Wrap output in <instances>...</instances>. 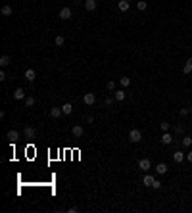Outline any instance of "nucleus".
I'll use <instances>...</instances> for the list:
<instances>
[{"label":"nucleus","mask_w":192,"mask_h":213,"mask_svg":"<svg viewBox=\"0 0 192 213\" xmlns=\"http://www.w3.org/2000/svg\"><path fill=\"white\" fill-rule=\"evenodd\" d=\"M94 102H96V96H94V92H87V94L83 96V104H85V106H92Z\"/></svg>","instance_id":"nucleus-3"},{"label":"nucleus","mask_w":192,"mask_h":213,"mask_svg":"<svg viewBox=\"0 0 192 213\" xmlns=\"http://www.w3.org/2000/svg\"><path fill=\"white\" fill-rule=\"evenodd\" d=\"M160 140H161V144H163V146H167V144H173V134H169V133H163Z\"/></svg>","instance_id":"nucleus-8"},{"label":"nucleus","mask_w":192,"mask_h":213,"mask_svg":"<svg viewBox=\"0 0 192 213\" xmlns=\"http://www.w3.org/2000/svg\"><path fill=\"white\" fill-rule=\"evenodd\" d=\"M33 106H35V98H33V96H27V98H25V108H33Z\"/></svg>","instance_id":"nucleus-26"},{"label":"nucleus","mask_w":192,"mask_h":213,"mask_svg":"<svg viewBox=\"0 0 192 213\" xmlns=\"http://www.w3.org/2000/svg\"><path fill=\"white\" fill-rule=\"evenodd\" d=\"M37 136V131L33 127H25V138H35Z\"/></svg>","instance_id":"nucleus-18"},{"label":"nucleus","mask_w":192,"mask_h":213,"mask_svg":"<svg viewBox=\"0 0 192 213\" xmlns=\"http://www.w3.org/2000/svg\"><path fill=\"white\" fill-rule=\"evenodd\" d=\"M125 96H127V94H125V90H113V98H115L117 102H123Z\"/></svg>","instance_id":"nucleus-14"},{"label":"nucleus","mask_w":192,"mask_h":213,"mask_svg":"<svg viewBox=\"0 0 192 213\" xmlns=\"http://www.w3.org/2000/svg\"><path fill=\"white\" fill-rule=\"evenodd\" d=\"M71 15H73L71 8H62V10L58 12V18H60V19H64V21H65V19H69Z\"/></svg>","instance_id":"nucleus-4"},{"label":"nucleus","mask_w":192,"mask_h":213,"mask_svg":"<svg viewBox=\"0 0 192 213\" xmlns=\"http://www.w3.org/2000/svg\"><path fill=\"white\" fill-rule=\"evenodd\" d=\"M6 79H8V73L2 69V71H0V81H6Z\"/></svg>","instance_id":"nucleus-32"},{"label":"nucleus","mask_w":192,"mask_h":213,"mask_svg":"<svg viewBox=\"0 0 192 213\" xmlns=\"http://www.w3.org/2000/svg\"><path fill=\"white\" fill-rule=\"evenodd\" d=\"M138 169H142L144 173H148V171L152 169V161H150L148 158H142L140 161H138Z\"/></svg>","instance_id":"nucleus-2"},{"label":"nucleus","mask_w":192,"mask_h":213,"mask_svg":"<svg viewBox=\"0 0 192 213\" xmlns=\"http://www.w3.org/2000/svg\"><path fill=\"white\" fill-rule=\"evenodd\" d=\"M142 140V133L138 129H131L129 131V142H133V144H138V142Z\"/></svg>","instance_id":"nucleus-1"},{"label":"nucleus","mask_w":192,"mask_h":213,"mask_svg":"<svg viewBox=\"0 0 192 213\" xmlns=\"http://www.w3.org/2000/svg\"><path fill=\"white\" fill-rule=\"evenodd\" d=\"M62 112L65 113V115H69V113H71V112H73V106H71V104H69V102H65V104L62 106Z\"/></svg>","instance_id":"nucleus-21"},{"label":"nucleus","mask_w":192,"mask_h":213,"mask_svg":"<svg viewBox=\"0 0 192 213\" xmlns=\"http://www.w3.org/2000/svg\"><path fill=\"white\" fill-rule=\"evenodd\" d=\"M113 100H115V98H112V96H108V98H106V100H104V104H106V106H108V108H110V106H112V104H113Z\"/></svg>","instance_id":"nucleus-31"},{"label":"nucleus","mask_w":192,"mask_h":213,"mask_svg":"<svg viewBox=\"0 0 192 213\" xmlns=\"http://www.w3.org/2000/svg\"><path fill=\"white\" fill-rule=\"evenodd\" d=\"M98 6V0H85V10L87 12H94Z\"/></svg>","instance_id":"nucleus-5"},{"label":"nucleus","mask_w":192,"mask_h":213,"mask_svg":"<svg viewBox=\"0 0 192 213\" xmlns=\"http://www.w3.org/2000/svg\"><path fill=\"white\" fill-rule=\"evenodd\" d=\"M106 88H108V90H115V81H108V83H106Z\"/></svg>","instance_id":"nucleus-29"},{"label":"nucleus","mask_w":192,"mask_h":213,"mask_svg":"<svg viewBox=\"0 0 192 213\" xmlns=\"http://www.w3.org/2000/svg\"><path fill=\"white\" fill-rule=\"evenodd\" d=\"M54 44H56V46H64V44H65V36L64 35H56Z\"/></svg>","instance_id":"nucleus-19"},{"label":"nucleus","mask_w":192,"mask_h":213,"mask_svg":"<svg viewBox=\"0 0 192 213\" xmlns=\"http://www.w3.org/2000/svg\"><path fill=\"white\" fill-rule=\"evenodd\" d=\"M185 158H186V155H185V152H181V150L173 152V161L175 163H183V161H185Z\"/></svg>","instance_id":"nucleus-7"},{"label":"nucleus","mask_w":192,"mask_h":213,"mask_svg":"<svg viewBox=\"0 0 192 213\" xmlns=\"http://www.w3.org/2000/svg\"><path fill=\"white\" fill-rule=\"evenodd\" d=\"M190 113H192V106H190Z\"/></svg>","instance_id":"nucleus-37"},{"label":"nucleus","mask_w":192,"mask_h":213,"mask_svg":"<svg viewBox=\"0 0 192 213\" xmlns=\"http://www.w3.org/2000/svg\"><path fill=\"white\" fill-rule=\"evenodd\" d=\"M71 133H73V136L81 138V136H83V134H85V129H83V127H81V125H73V127H71Z\"/></svg>","instance_id":"nucleus-6"},{"label":"nucleus","mask_w":192,"mask_h":213,"mask_svg":"<svg viewBox=\"0 0 192 213\" xmlns=\"http://www.w3.org/2000/svg\"><path fill=\"white\" fill-rule=\"evenodd\" d=\"M129 2H131V0H129Z\"/></svg>","instance_id":"nucleus-38"},{"label":"nucleus","mask_w":192,"mask_h":213,"mask_svg":"<svg viewBox=\"0 0 192 213\" xmlns=\"http://www.w3.org/2000/svg\"><path fill=\"white\" fill-rule=\"evenodd\" d=\"M62 108H52L50 109V117H54V119H58V117H62Z\"/></svg>","instance_id":"nucleus-16"},{"label":"nucleus","mask_w":192,"mask_h":213,"mask_svg":"<svg viewBox=\"0 0 192 213\" xmlns=\"http://www.w3.org/2000/svg\"><path fill=\"white\" fill-rule=\"evenodd\" d=\"M12 12H14V8L10 6V4H6V6H2V15H12Z\"/></svg>","instance_id":"nucleus-22"},{"label":"nucleus","mask_w":192,"mask_h":213,"mask_svg":"<svg viewBox=\"0 0 192 213\" xmlns=\"http://www.w3.org/2000/svg\"><path fill=\"white\" fill-rule=\"evenodd\" d=\"M152 188H156V190H160V188H161V182H160V181H154Z\"/></svg>","instance_id":"nucleus-33"},{"label":"nucleus","mask_w":192,"mask_h":213,"mask_svg":"<svg viewBox=\"0 0 192 213\" xmlns=\"http://www.w3.org/2000/svg\"><path fill=\"white\" fill-rule=\"evenodd\" d=\"M183 146H185V148H188V146H192V136H188V134H186L185 138H183V142H181Z\"/></svg>","instance_id":"nucleus-24"},{"label":"nucleus","mask_w":192,"mask_h":213,"mask_svg":"<svg viewBox=\"0 0 192 213\" xmlns=\"http://www.w3.org/2000/svg\"><path fill=\"white\" fill-rule=\"evenodd\" d=\"M188 113H190V108H181V109H179V115H181V117H186Z\"/></svg>","instance_id":"nucleus-27"},{"label":"nucleus","mask_w":192,"mask_h":213,"mask_svg":"<svg viewBox=\"0 0 192 213\" xmlns=\"http://www.w3.org/2000/svg\"><path fill=\"white\" fill-rule=\"evenodd\" d=\"M173 131H175V134H183V133H185V127H183V125H177Z\"/></svg>","instance_id":"nucleus-30"},{"label":"nucleus","mask_w":192,"mask_h":213,"mask_svg":"<svg viewBox=\"0 0 192 213\" xmlns=\"http://www.w3.org/2000/svg\"><path fill=\"white\" fill-rule=\"evenodd\" d=\"M14 98H15V100H25V90H23V88H15V90H14Z\"/></svg>","instance_id":"nucleus-11"},{"label":"nucleus","mask_w":192,"mask_h":213,"mask_svg":"<svg viewBox=\"0 0 192 213\" xmlns=\"http://www.w3.org/2000/svg\"><path fill=\"white\" fill-rule=\"evenodd\" d=\"M85 119H87V123H92V121H94V117H92V115H87Z\"/></svg>","instance_id":"nucleus-34"},{"label":"nucleus","mask_w":192,"mask_h":213,"mask_svg":"<svg viewBox=\"0 0 192 213\" xmlns=\"http://www.w3.org/2000/svg\"><path fill=\"white\" fill-rule=\"evenodd\" d=\"M169 127H171V125H169L167 121H161V123H160V129L163 131V133H167V131H169Z\"/></svg>","instance_id":"nucleus-28"},{"label":"nucleus","mask_w":192,"mask_h":213,"mask_svg":"<svg viewBox=\"0 0 192 213\" xmlns=\"http://www.w3.org/2000/svg\"><path fill=\"white\" fill-rule=\"evenodd\" d=\"M167 171H169L167 163H158V165H156V173H158V175H165Z\"/></svg>","instance_id":"nucleus-9"},{"label":"nucleus","mask_w":192,"mask_h":213,"mask_svg":"<svg viewBox=\"0 0 192 213\" xmlns=\"http://www.w3.org/2000/svg\"><path fill=\"white\" fill-rule=\"evenodd\" d=\"M137 8H138V10H140V12H144V10H146V8H148V2H146V0H138V4H137Z\"/></svg>","instance_id":"nucleus-25"},{"label":"nucleus","mask_w":192,"mask_h":213,"mask_svg":"<svg viewBox=\"0 0 192 213\" xmlns=\"http://www.w3.org/2000/svg\"><path fill=\"white\" fill-rule=\"evenodd\" d=\"M6 136L10 138L12 142H15V140H18V138H19V133H18V131H15V129H12V131H8V134H6Z\"/></svg>","instance_id":"nucleus-15"},{"label":"nucleus","mask_w":192,"mask_h":213,"mask_svg":"<svg viewBox=\"0 0 192 213\" xmlns=\"http://www.w3.org/2000/svg\"><path fill=\"white\" fill-rule=\"evenodd\" d=\"M129 6H131V2H129V0H119V4H117L119 12H127V10H129Z\"/></svg>","instance_id":"nucleus-13"},{"label":"nucleus","mask_w":192,"mask_h":213,"mask_svg":"<svg viewBox=\"0 0 192 213\" xmlns=\"http://www.w3.org/2000/svg\"><path fill=\"white\" fill-rule=\"evenodd\" d=\"M81 2H83V0H73V4H81Z\"/></svg>","instance_id":"nucleus-36"},{"label":"nucleus","mask_w":192,"mask_h":213,"mask_svg":"<svg viewBox=\"0 0 192 213\" xmlns=\"http://www.w3.org/2000/svg\"><path fill=\"white\" fill-rule=\"evenodd\" d=\"M186 159H188V161L192 163V150H190V152H188V154H186Z\"/></svg>","instance_id":"nucleus-35"},{"label":"nucleus","mask_w":192,"mask_h":213,"mask_svg":"<svg viewBox=\"0 0 192 213\" xmlns=\"http://www.w3.org/2000/svg\"><path fill=\"white\" fill-rule=\"evenodd\" d=\"M10 63H12V58H10L8 54H4L2 58H0V65H2V67H8Z\"/></svg>","instance_id":"nucleus-17"},{"label":"nucleus","mask_w":192,"mask_h":213,"mask_svg":"<svg viewBox=\"0 0 192 213\" xmlns=\"http://www.w3.org/2000/svg\"><path fill=\"white\" fill-rule=\"evenodd\" d=\"M154 181H156V179H154V175H150V173H146V175H144V179H142L144 186H152V184H154Z\"/></svg>","instance_id":"nucleus-12"},{"label":"nucleus","mask_w":192,"mask_h":213,"mask_svg":"<svg viewBox=\"0 0 192 213\" xmlns=\"http://www.w3.org/2000/svg\"><path fill=\"white\" fill-rule=\"evenodd\" d=\"M119 85H121L123 88H127L129 85H131V79H129V77H119Z\"/></svg>","instance_id":"nucleus-23"},{"label":"nucleus","mask_w":192,"mask_h":213,"mask_svg":"<svg viewBox=\"0 0 192 213\" xmlns=\"http://www.w3.org/2000/svg\"><path fill=\"white\" fill-rule=\"evenodd\" d=\"M25 79L27 81H29V83H33V81H35L37 79V73H35V69H25Z\"/></svg>","instance_id":"nucleus-10"},{"label":"nucleus","mask_w":192,"mask_h":213,"mask_svg":"<svg viewBox=\"0 0 192 213\" xmlns=\"http://www.w3.org/2000/svg\"><path fill=\"white\" fill-rule=\"evenodd\" d=\"M190 71H192V58H188V60H186L185 67H183V73H186V75H188Z\"/></svg>","instance_id":"nucleus-20"}]
</instances>
